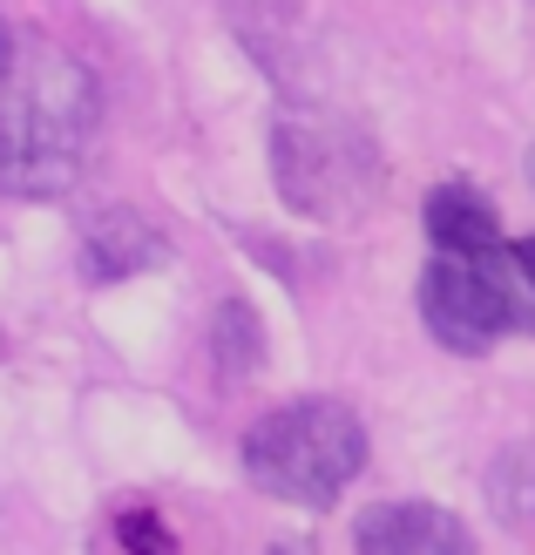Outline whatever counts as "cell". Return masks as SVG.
<instances>
[{"label":"cell","instance_id":"1","mask_svg":"<svg viewBox=\"0 0 535 555\" xmlns=\"http://www.w3.org/2000/svg\"><path fill=\"white\" fill-rule=\"evenodd\" d=\"M95 75L35 27L0 21V190L62 197L95 143Z\"/></svg>","mask_w":535,"mask_h":555},{"label":"cell","instance_id":"2","mask_svg":"<svg viewBox=\"0 0 535 555\" xmlns=\"http://www.w3.org/2000/svg\"><path fill=\"white\" fill-rule=\"evenodd\" d=\"M366 467V427L340 400H292L271 406L244 434V475L271 502L292 508H332Z\"/></svg>","mask_w":535,"mask_h":555},{"label":"cell","instance_id":"3","mask_svg":"<svg viewBox=\"0 0 535 555\" xmlns=\"http://www.w3.org/2000/svg\"><path fill=\"white\" fill-rule=\"evenodd\" d=\"M271 170L285 204L319 224H346L380 197V150L332 108H285L271 122Z\"/></svg>","mask_w":535,"mask_h":555},{"label":"cell","instance_id":"4","mask_svg":"<svg viewBox=\"0 0 535 555\" xmlns=\"http://www.w3.org/2000/svg\"><path fill=\"white\" fill-rule=\"evenodd\" d=\"M420 319L447 352H488L501 332H509L515 312V285L501 271V251L488 258H461V251H441L420 278Z\"/></svg>","mask_w":535,"mask_h":555},{"label":"cell","instance_id":"5","mask_svg":"<svg viewBox=\"0 0 535 555\" xmlns=\"http://www.w3.org/2000/svg\"><path fill=\"white\" fill-rule=\"evenodd\" d=\"M359 555H474V535L455 508L434 502H373L353 521Z\"/></svg>","mask_w":535,"mask_h":555},{"label":"cell","instance_id":"6","mask_svg":"<svg viewBox=\"0 0 535 555\" xmlns=\"http://www.w3.org/2000/svg\"><path fill=\"white\" fill-rule=\"evenodd\" d=\"M163 251H170V244H163V231L143 210H109V217L89 224V237H81V271H89L95 285H109V278L163 264Z\"/></svg>","mask_w":535,"mask_h":555},{"label":"cell","instance_id":"7","mask_svg":"<svg viewBox=\"0 0 535 555\" xmlns=\"http://www.w3.org/2000/svg\"><path fill=\"white\" fill-rule=\"evenodd\" d=\"M428 237L441 251H461V258H488L501 251V217L488 197H474L468 183H441L428 197Z\"/></svg>","mask_w":535,"mask_h":555},{"label":"cell","instance_id":"8","mask_svg":"<svg viewBox=\"0 0 535 555\" xmlns=\"http://www.w3.org/2000/svg\"><path fill=\"white\" fill-rule=\"evenodd\" d=\"M211 359H217V379L224 386H244L251 373L265 366V325L244 298H224L217 319H211Z\"/></svg>","mask_w":535,"mask_h":555},{"label":"cell","instance_id":"9","mask_svg":"<svg viewBox=\"0 0 535 555\" xmlns=\"http://www.w3.org/2000/svg\"><path fill=\"white\" fill-rule=\"evenodd\" d=\"M116 542H123L129 555H177V535L163 529L150 508H129V515L116 521Z\"/></svg>","mask_w":535,"mask_h":555},{"label":"cell","instance_id":"10","mask_svg":"<svg viewBox=\"0 0 535 555\" xmlns=\"http://www.w3.org/2000/svg\"><path fill=\"white\" fill-rule=\"evenodd\" d=\"M509 258H515V271H522V285H535V237H522Z\"/></svg>","mask_w":535,"mask_h":555},{"label":"cell","instance_id":"11","mask_svg":"<svg viewBox=\"0 0 535 555\" xmlns=\"http://www.w3.org/2000/svg\"><path fill=\"white\" fill-rule=\"evenodd\" d=\"M528 183H535V150H528Z\"/></svg>","mask_w":535,"mask_h":555}]
</instances>
